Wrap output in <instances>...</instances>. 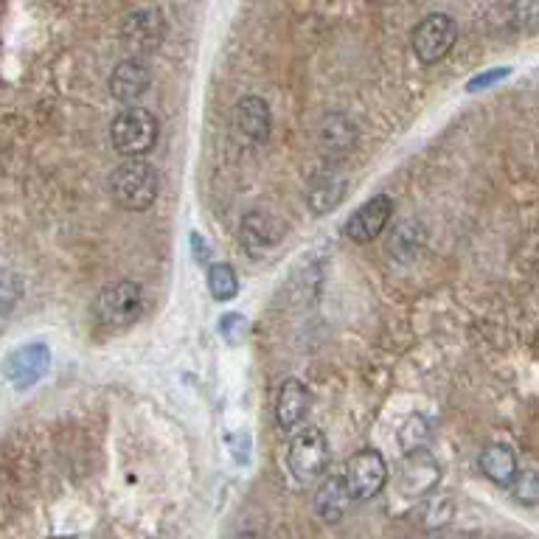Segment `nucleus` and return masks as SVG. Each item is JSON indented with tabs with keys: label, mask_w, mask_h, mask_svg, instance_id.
I'll return each instance as SVG.
<instances>
[{
	"label": "nucleus",
	"mask_w": 539,
	"mask_h": 539,
	"mask_svg": "<svg viewBox=\"0 0 539 539\" xmlns=\"http://www.w3.org/2000/svg\"><path fill=\"white\" fill-rule=\"evenodd\" d=\"M391 219H394V200L388 194H377L351 214L346 222V236L354 245H368L382 236V231L391 225Z\"/></svg>",
	"instance_id": "nucleus-10"
},
{
	"label": "nucleus",
	"mask_w": 539,
	"mask_h": 539,
	"mask_svg": "<svg viewBox=\"0 0 539 539\" xmlns=\"http://www.w3.org/2000/svg\"><path fill=\"white\" fill-rule=\"evenodd\" d=\"M144 309V287L138 281H116L99 290L93 301V321L107 332L127 329Z\"/></svg>",
	"instance_id": "nucleus-2"
},
{
	"label": "nucleus",
	"mask_w": 539,
	"mask_h": 539,
	"mask_svg": "<svg viewBox=\"0 0 539 539\" xmlns=\"http://www.w3.org/2000/svg\"><path fill=\"white\" fill-rule=\"evenodd\" d=\"M360 132L354 127V121L343 113H326L318 121V144L329 155H346L357 146Z\"/></svg>",
	"instance_id": "nucleus-16"
},
{
	"label": "nucleus",
	"mask_w": 539,
	"mask_h": 539,
	"mask_svg": "<svg viewBox=\"0 0 539 539\" xmlns=\"http://www.w3.org/2000/svg\"><path fill=\"white\" fill-rule=\"evenodd\" d=\"M441 481V467L438 461L424 450L405 452L402 464H399V472H396L394 492L396 497L408 500V503H416V500H424L427 495H433V489Z\"/></svg>",
	"instance_id": "nucleus-4"
},
{
	"label": "nucleus",
	"mask_w": 539,
	"mask_h": 539,
	"mask_svg": "<svg viewBox=\"0 0 539 539\" xmlns=\"http://www.w3.org/2000/svg\"><path fill=\"white\" fill-rule=\"evenodd\" d=\"M455 40H458L455 20L450 15H444V12H433L413 29L410 48H413V54L422 65H436L441 59L450 57Z\"/></svg>",
	"instance_id": "nucleus-5"
},
{
	"label": "nucleus",
	"mask_w": 539,
	"mask_h": 539,
	"mask_svg": "<svg viewBox=\"0 0 539 539\" xmlns=\"http://www.w3.org/2000/svg\"><path fill=\"white\" fill-rule=\"evenodd\" d=\"M478 467L492 483H500V486H509L517 475V455L511 450L509 444H489L483 447L481 458H478Z\"/></svg>",
	"instance_id": "nucleus-18"
},
{
	"label": "nucleus",
	"mask_w": 539,
	"mask_h": 539,
	"mask_svg": "<svg viewBox=\"0 0 539 539\" xmlns=\"http://www.w3.org/2000/svg\"><path fill=\"white\" fill-rule=\"evenodd\" d=\"M514 497L525 503V506H534L539 500V481H537V472L534 469H517V475H514Z\"/></svg>",
	"instance_id": "nucleus-23"
},
{
	"label": "nucleus",
	"mask_w": 539,
	"mask_h": 539,
	"mask_svg": "<svg viewBox=\"0 0 539 539\" xmlns=\"http://www.w3.org/2000/svg\"><path fill=\"white\" fill-rule=\"evenodd\" d=\"M452 517V503L447 497L441 495H427L424 497V528L427 531H438L441 525L450 523Z\"/></svg>",
	"instance_id": "nucleus-21"
},
{
	"label": "nucleus",
	"mask_w": 539,
	"mask_h": 539,
	"mask_svg": "<svg viewBox=\"0 0 539 539\" xmlns=\"http://www.w3.org/2000/svg\"><path fill=\"white\" fill-rule=\"evenodd\" d=\"M511 17H514V26H520V29L531 34L537 29L539 0H514L511 3Z\"/></svg>",
	"instance_id": "nucleus-24"
},
{
	"label": "nucleus",
	"mask_w": 539,
	"mask_h": 539,
	"mask_svg": "<svg viewBox=\"0 0 539 539\" xmlns=\"http://www.w3.org/2000/svg\"><path fill=\"white\" fill-rule=\"evenodd\" d=\"M427 438H430V424H427V419L419 416V413H410L408 419L402 422V427H399V436H396V441H399V447H402L405 452H413V450H422Z\"/></svg>",
	"instance_id": "nucleus-20"
},
{
	"label": "nucleus",
	"mask_w": 539,
	"mask_h": 539,
	"mask_svg": "<svg viewBox=\"0 0 539 539\" xmlns=\"http://www.w3.org/2000/svg\"><path fill=\"white\" fill-rule=\"evenodd\" d=\"M110 191L118 208L124 211H146L161 194V175L152 163L141 158H127L110 175Z\"/></svg>",
	"instance_id": "nucleus-1"
},
{
	"label": "nucleus",
	"mask_w": 539,
	"mask_h": 539,
	"mask_svg": "<svg viewBox=\"0 0 539 539\" xmlns=\"http://www.w3.org/2000/svg\"><path fill=\"white\" fill-rule=\"evenodd\" d=\"M149 85H152V71L146 68L144 59L138 57L124 59L116 71L110 73V93L121 104L138 102L149 90Z\"/></svg>",
	"instance_id": "nucleus-14"
},
{
	"label": "nucleus",
	"mask_w": 539,
	"mask_h": 539,
	"mask_svg": "<svg viewBox=\"0 0 539 539\" xmlns=\"http://www.w3.org/2000/svg\"><path fill=\"white\" fill-rule=\"evenodd\" d=\"M408 539H438L436 531H427V534H419V537H408Z\"/></svg>",
	"instance_id": "nucleus-26"
},
{
	"label": "nucleus",
	"mask_w": 539,
	"mask_h": 539,
	"mask_svg": "<svg viewBox=\"0 0 539 539\" xmlns=\"http://www.w3.org/2000/svg\"><path fill=\"white\" fill-rule=\"evenodd\" d=\"M329 458H332L329 441H326V436H323L321 430H315V427L295 433L290 452H287L290 472L301 483H315L318 478H323L326 469H329Z\"/></svg>",
	"instance_id": "nucleus-6"
},
{
	"label": "nucleus",
	"mask_w": 539,
	"mask_h": 539,
	"mask_svg": "<svg viewBox=\"0 0 539 539\" xmlns=\"http://www.w3.org/2000/svg\"><path fill=\"white\" fill-rule=\"evenodd\" d=\"M208 290L217 301H231L239 292V278L231 264H211L208 267Z\"/></svg>",
	"instance_id": "nucleus-19"
},
{
	"label": "nucleus",
	"mask_w": 539,
	"mask_h": 539,
	"mask_svg": "<svg viewBox=\"0 0 539 539\" xmlns=\"http://www.w3.org/2000/svg\"><path fill=\"white\" fill-rule=\"evenodd\" d=\"M166 15L155 6H141L130 15L124 17L121 23V43L127 51H132L135 57H146L155 54L166 40Z\"/></svg>",
	"instance_id": "nucleus-7"
},
{
	"label": "nucleus",
	"mask_w": 539,
	"mask_h": 539,
	"mask_svg": "<svg viewBox=\"0 0 539 539\" xmlns=\"http://www.w3.org/2000/svg\"><path fill=\"white\" fill-rule=\"evenodd\" d=\"M343 483L351 500H371L388 483V461L377 450H360L351 455L343 469Z\"/></svg>",
	"instance_id": "nucleus-8"
},
{
	"label": "nucleus",
	"mask_w": 539,
	"mask_h": 539,
	"mask_svg": "<svg viewBox=\"0 0 539 539\" xmlns=\"http://www.w3.org/2000/svg\"><path fill=\"white\" fill-rule=\"evenodd\" d=\"M309 405H312V394L306 388L301 379H287L281 385L276 399V419L281 430H298L304 424L306 413H309Z\"/></svg>",
	"instance_id": "nucleus-15"
},
{
	"label": "nucleus",
	"mask_w": 539,
	"mask_h": 539,
	"mask_svg": "<svg viewBox=\"0 0 539 539\" xmlns=\"http://www.w3.org/2000/svg\"><path fill=\"white\" fill-rule=\"evenodd\" d=\"M231 130L242 144H264L273 130L270 104L264 102L262 96H242L231 110Z\"/></svg>",
	"instance_id": "nucleus-9"
},
{
	"label": "nucleus",
	"mask_w": 539,
	"mask_h": 539,
	"mask_svg": "<svg viewBox=\"0 0 539 539\" xmlns=\"http://www.w3.org/2000/svg\"><path fill=\"white\" fill-rule=\"evenodd\" d=\"M20 298H23V281L9 270H0V318L9 315Z\"/></svg>",
	"instance_id": "nucleus-22"
},
{
	"label": "nucleus",
	"mask_w": 539,
	"mask_h": 539,
	"mask_svg": "<svg viewBox=\"0 0 539 539\" xmlns=\"http://www.w3.org/2000/svg\"><path fill=\"white\" fill-rule=\"evenodd\" d=\"M349 191V180L337 175L335 169H323L318 175L309 177L306 183V205L315 217H326L329 211H335L337 205L343 203Z\"/></svg>",
	"instance_id": "nucleus-13"
},
{
	"label": "nucleus",
	"mask_w": 539,
	"mask_h": 539,
	"mask_svg": "<svg viewBox=\"0 0 539 539\" xmlns=\"http://www.w3.org/2000/svg\"><path fill=\"white\" fill-rule=\"evenodd\" d=\"M110 138L124 158H141L158 141V118L144 107H127L113 118Z\"/></svg>",
	"instance_id": "nucleus-3"
},
{
	"label": "nucleus",
	"mask_w": 539,
	"mask_h": 539,
	"mask_svg": "<svg viewBox=\"0 0 539 539\" xmlns=\"http://www.w3.org/2000/svg\"><path fill=\"white\" fill-rule=\"evenodd\" d=\"M503 76H509V68H500V71H489V73H481L478 79H472L467 88L469 90H481L486 88V85H492V82H497V79H503Z\"/></svg>",
	"instance_id": "nucleus-25"
},
{
	"label": "nucleus",
	"mask_w": 539,
	"mask_h": 539,
	"mask_svg": "<svg viewBox=\"0 0 539 539\" xmlns=\"http://www.w3.org/2000/svg\"><path fill=\"white\" fill-rule=\"evenodd\" d=\"M351 503H354V500H351L349 489H346V483H343V475L326 478V481L318 486V492H315V511L321 514L326 523L343 520L346 511L351 509Z\"/></svg>",
	"instance_id": "nucleus-17"
},
{
	"label": "nucleus",
	"mask_w": 539,
	"mask_h": 539,
	"mask_svg": "<svg viewBox=\"0 0 539 539\" xmlns=\"http://www.w3.org/2000/svg\"><path fill=\"white\" fill-rule=\"evenodd\" d=\"M51 363V351L43 343H29V346H20L15 349L6 363H3V377L9 379L15 388H31L34 382H40L45 371Z\"/></svg>",
	"instance_id": "nucleus-12"
},
{
	"label": "nucleus",
	"mask_w": 539,
	"mask_h": 539,
	"mask_svg": "<svg viewBox=\"0 0 539 539\" xmlns=\"http://www.w3.org/2000/svg\"><path fill=\"white\" fill-rule=\"evenodd\" d=\"M284 234H287V225L276 214H267V211H250L239 225V242L250 256L270 253L284 239Z\"/></svg>",
	"instance_id": "nucleus-11"
}]
</instances>
